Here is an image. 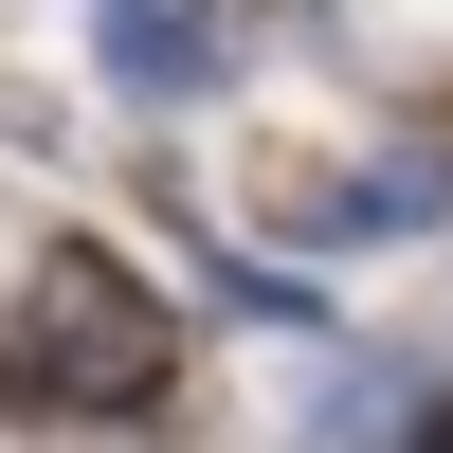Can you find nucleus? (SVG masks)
<instances>
[{"label": "nucleus", "instance_id": "nucleus-4", "mask_svg": "<svg viewBox=\"0 0 453 453\" xmlns=\"http://www.w3.org/2000/svg\"><path fill=\"white\" fill-rule=\"evenodd\" d=\"M435 453H453V418H435Z\"/></svg>", "mask_w": 453, "mask_h": 453}, {"label": "nucleus", "instance_id": "nucleus-2", "mask_svg": "<svg viewBox=\"0 0 453 453\" xmlns=\"http://www.w3.org/2000/svg\"><path fill=\"white\" fill-rule=\"evenodd\" d=\"M453 218V145L399 127L363 181H309V200H273V254H381V236H435Z\"/></svg>", "mask_w": 453, "mask_h": 453}, {"label": "nucleus", "instance_id": "nucleus-3", "mask_svg": "<svg viewBox=\"0 0 453 453\" xmlns=\"http://www.w3.org/2000/svg\"><path fill=\"white\" fill-rule=\"evenodd\" d=\"M236 55H254L236 19H91V73H109L127 109H200V91H236Z\"/></svg>", "mask_w": 453, "mask_h": 453}, {"label": "nucleus", "instance_id": "nucleus-1", "mask_svg": "<svg viewBox=\"0 0 453 453\" xmlns=\"http://www.w3.org/2000/svg\"><path fill=\"white\" fill-rule=\"evenodd\" d=\"M164 381H181V326H164V290H145L127 254H36V273H19V309H0V418L109 435V418H145Z\"/></svg>", "mask_w": 453, "mask_h": 453}]
</instances>
